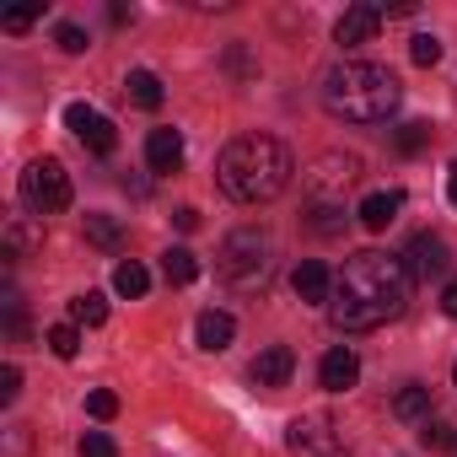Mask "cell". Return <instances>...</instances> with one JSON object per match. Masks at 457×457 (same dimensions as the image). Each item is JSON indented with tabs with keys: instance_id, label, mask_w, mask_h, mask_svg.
Masks as SVG:
<instances>
[{
	"instance_id": "21",
	"label": "cell",
	"mask_w": 457,
	"mask_h": 457,
	"mask_svg": "<svg viewBox=\"0 0 457 457\" xmlns=\"http://www.w3.org/2000/svg\"><path fill=\"white\" fill-rule=\"evenodd\" d=\"M162 275H167V286H194L199 280V259L188 248H167L162 253Z\"/></svg>"
},
{
	"instance_id": "24",
	"label": "cell",
	"mask_w": 457,
	"mask_h": 457,
	"mask_svg": "<svg viewBox=\"0 0 457 457\" xmlns=\"http://www.w3.org/2000/svg\"><path fill=\"white\" fill-rule=\"evenodd\" d=\"M113 291L135 302V296H145V291H151V275H145V270H140L135 259H124V264L113 270Z\"/></svg>"
},
{
	"instance_id": "10",
	"label": "cell",
	"mask_w": 457,
	"mask_h": 457,
	"mask_svg": "<svg viewBox=\"0 0 457 457\" xmlns=\"http://www.w3.org/2000/svg\"><path fill=\"white\" fill-rule=\"evenodd\" d=\"M0 243H6V270H12L17 259H28V253L44 248V220H33V215H12V220H6V232H0Z\"/></svg>"
},
{
	"instance_id": "23",
	"label": "cell",
	"mask_w": 457,
	"mask_h": 457,
	"mask_svg": "<svg viewBox=\"0 0 457 457\" xmlns=\"http://www.w3.org/2000/svg\"><path fill=\"white\" fill-rule=\"evenodd\" d=\"M87 243H92V248H103V253H119L124 226H119L113 215H87Z\"/></svg>"
},
{
	"instance_id": "15",
	"label": "cell",
	"mask_w": 457,
	"mask_h": 457,
	"mask_svg": "<svg viewBox=\"0 0 457 457\" xmlns=\"http://www.w3.org/2000/svg\"><path fill=\"white\" fill-rule=\"evenodd\" d=\"M291 371H296V355H291L286 345H270V350H259V361H253V382H259V387H286Z\"/></svg>"
},
{
	"instance_id": "26",
	"label": "cell",
	"mask_w": 457,
	"mask_h": 457,
	"mask_svg": "<svg viewBox=\"0 0 457 457\" xmlns=\"http://www.w3.org/2000/svg\"><path fill=\"white\" fill-rule=\"evenodd\" d=\"M393 145H398L403 156L425 151V145H430V124H398V129H393Z\"/></svg>"
},
{
	"instance_id": "25",
	"label": "cell",
	"mask_w": 457,
	"mask_h": 457,
	"mask_svg": "<svg viewBox=\"0 0 457 457\" xmlns=\"http://www.w3.org/2000/svg\"><path fill=\"white\" fill-rule=\"evenodd\" d=\"M49 350H54L60 361H76V350H81V328H76V323H54V328H49Z\"/></svg>"
},
{
	"instance_id": "12",
	"label": "cell",
	"mask_w": 457,
	"mask_h": 457,
	"mask_svg": "<svg viewBox=\"0 0 457 457\" xmlns=\"http://www.w3.org/2000/svg\"><path fill=\"white\" fill-rule=\"evenodd\" d=\"M145 167L151 172H178L183 167V135L178 129H151L145 135Z\"/></svg>"
},
{
	"instance_id": "8",
	"label": "cell",
	"mask_w": 457,
	"mask_h": 457,
	"mask_svg": "<svg viewBox=\"0 0 457 457\" xmlns=\"http://www.w3.org/2000/svg\"><path fill=\"white\" fill-rule=\"evenodd\" d=\"M65 124H71V135L87 145V151H97V156H113V145H119V129L97 113V108H87V103H71L65 108Z\"/></svg>"
},
{
	"instance_id": "32",
	"label": "cell",
	"mask_w": 457,
	"mask_h": 457,
	"mask_svg": "<svg viewBox=\"0 0 457 457\" xmlns=\"http://www.w3.org/2000/svg\"><path fill=\"white\" fill-rule=\"evenodd\" d=\"M33 22H38V6H28V12H6V28H12V33L33 28Z\"/></svg>"
},
{
	"instance_id": "27",
	"label": "cell",
	"mask_w": 457,
	"mask_h": 457,
	"mask_svg": "<svg viewBox=\"0 0 457 457\" xmlns=\"http://www.w3.org/2000/svg\"><path fill=\"white\" fill-rule=\"evenodd\" d=\"M87 414H92V420H113V414H119V393L92 387V393H87Z\"/></svg>"
},
{
	"instance_id": "6",
	"label": "cell",
	"mask_w": 457,
	"mask_h": 457,
	"mask_svg": "<svg viewBox=\"0 0 457 457\" xmlns=\"http://www.w3.org/2000/svg\"><path fill=\"white\" fill-rule=\"evenodd\" d=\"M22 204L33 210V215H54V210H65L71 204V172L54 162V156H38V162H28V172H22Z\"/></svg>"
},
{
	"instance_id": "18",
	"label": "cell",
	"mask_w": 457,
	"mask_h": 457,
	"mask_svg": "<svg viewBox=\"0 0 457 457\" xmlns=\"http://www.w3.org/2000/svg\"><path fill=\"white\" fill-rule=\"evenodd\" d=\"M124 92H129V103H135V108H145V113H156V108H162V97H167V92H162V81H156L151 71H129V76H124Z\"/></svg>"
},
{
	"instance_id": "7",
	"label": "cell",
	"mask_w": 457,
	"mask_h": 457,
	"mask_svg": "<svg viewBox=\"0 0 457 457\" xmlns=\"http://www.w3.org/2000/svg\"><path fill=\"white\" fill-rule=\"evenodd\" d=\"M286 446H291L296 457H350V452H345V436H339L334 420H323V414H296V420L286 425Z\"/></svg>"
},
{
	"instance_id": "28",
	"label": "cell",
	"mask_w": 457,
	"mask_h": 457,
	"mask_svg": "<svg viewBox=\"0 0 457 457\" xmlns=\"http://www.w3.org/2000/svg\"><path fill=\"white\" fill-rule=\"evenodd\" d=\"M76 452H81V457H119V446H113V436H108V430H87Z\"/></svg>"
},
{
	"instance_id": "29",
	"label": "cell",
	"mask_w": 457,
	"mask_h": 457,
	"mask_svg": "<svg viewBox=\"0 0 457 457\" xmlns=\"http://www.w3.org/2000/svg\"><path fill=\"white\" fill-rule=\"evenodd\" d=\"M54 44H60L65 54H87V33H81L76 22H60V28H54Z\"/></svg>"
},
{
	"instance_id": "3",
	"label": "cell",
	"mask_w": 457,
	"mask_h": 457,
	"mask_svg": "<svg viewBox=\"0 0 457 457\" xmlns=\"http://www.w3.org/2000/svg\"><path fill=\"white\" fill-rule=\"evenodd\" d=\"M398 103H403V87L387 65L345 60L323 76V108L345 124H382L398 113Z\"/></svg>"
},
{
	"instance_id": "4",
	"label": "cell",
	"mask_w": 457,
	"mask_h": 457,
	"mask_svg": "<svg viewBox=\"0 0 457 457\" xmlns=\"http://www.w3.org/2000/svg\"><path fill=\"white\" fill-rule=\"evenodd\" d=\"M215 275L232 291H264L270 275H275V237L264 226H237V232H226V243L215 253Z\"/></svg>"
},
{
	"instance_id": "13",
	"label": "cell",
	"mask_w": 457,
	"mask_h": 457,
	"mask_svg": "<svg viewBox=\"0 0 457 457\" xmlns=\"http://www.w3.org/2000/svg\"><path fill=\"white\" fill-rule=\"evenodd\" d=\"M403 264H409V275H441L452 259H446V243L441 237H430V232H420L414 243H409V253H403Z\"/></svg>"
},
{
	"instance_id": "11",
	"label": "cell",
	"mask_w": 457,
	"mask_h": 457,
	"mask_svg": "<svg viewBox=\"0 0 457 457\" xmlns=\"http://www.w3.org/2000/svg\"><path fill=\"white\" fill-rule=\"evenodd\" d=\"M355 377H361V355H355L350 345H334V350L323 355V366H318V382H323L328 393H345V387H355Z\"/></svg>"
},
{
	"instance_id": "31",
	"label": "cell",
	"mask_w": 457,
	"mask_h": 457,
	"mask_svg": "<svg viewBox=\"0 0 457 457\" xmlns=\"http://www.w3.org/2000/svg\"><path fill=\"white\" fill-rule=\"evenodd\" d=\"M17 393H22V371L0 366V403H17Z\"/></svg>"
},
{
	"instance_id": "17",
	"label": "cell",
	"mask_w": 457,
	"mask_h": 457,
	"mask_svg": "<svg viewBox=\"0 0 457 457\" xmlns=\"http://www.w3.org/2000/svg\"><path fill=\"white\" fill-rule=\"evenodd\" d=\"M232 334H237V323H232V312H199V323H194V339H199V350H226V345H232Z\"/></svg>"
},
{
	"instance_id": "30",
	"label": "cell",
	"mask_w": 457,
	"mask_h": 457,
	"mask_svg": "<svg viewBox=\"0 0 457 457\" xmlns=\"http://www.w3.org/2000/svg\"><path fill=\"white\" fill-rule=\"evenodd\" d=\"M409 60H414V65H436V60H441V38H430V33H420V38L409 44Z\"/></svg>"
},
{
	"instance_id": "33",
	"label": "cell",
	"mask_w": 457,
	"mask_h": 457,
	"mask_svg": "<svg viewBox=\"0 0 457 457\" xmlns=\"http://www.w3.org/2000/svg\"><path fill=\"white\" fill-rule=\"evenodd\" d=\"M441 312L457 318V280H446V291H441Z\"/></svg>"
},
{
	"instance_id": "2",
	"label": "cell",
	"mask_w": 457,
	"mask_h": 457,
	"mask_svg": "<svg viewBox=\"0 0 457 457\" xmlns=\"http://www.w3.org/2000/svg\"><path fill=\"white\" fill-rule=\"evenodd\" d=\"M291 178H296V162H291L286 140H275V135H237L215 162L220 194L237 204H270L291 188Z\"/></svg>"
},
{
	"instance_id": "16",
	"label": "cell",
	"mask_w": 457,
	"mask_h": 457,
	"mask_svg": "<svg viewBox=\"0 0 457 457\" xmlns=\"http://www.w3.org/2000/svg\"><path fill=\"white\" fill-rule=\"evenodd\" d=\"M398 210H403V194H398V188L366 194V199H361V226H366V232H387V226L398 220Z\"/></svg>"
},
{
	"instance_id": "9",
	"label": "cell",
	"mask_w": 457,
	"mask_h": 457,
	"mask_svg": "<svg viewBox=\"0 0 457 457\" xmlns=\"http://www.w3.org/2000/svg\"><path fill=\"white\" fill-rule=\"evenodd\" d=\"M377 28H382V6L361 0V6H350V12L334 22V44H345V49H361V44H371V38H377Z\"/></svg>"
},
{
	"instance_id": "5",
	"label": "cell",
	"mask_w": 457,
	"mask_h": 457,
	"mask_svg": "<svg viewBox=\"0 0 457 457\" xmlns=\"http://www.w3.org/2000/svg\"><path fill=\"white\" fill-rule=\"evenodd\" d=\"M355 183H361V156H345V151H323L302 172V188H307L312 204H345V194Z\"/></svg>"
},
{
	"instance_id": "14",
	"label": "cell",
	"mask_w": 457,
	"mask_h": 457,
	"mask_svg": "<svg viewBox=\"0 0 457 457\" xmlns=\"http://www.w3.org/2000/svg\"><path fill=\"white\" fill-rule=\"evenodd\" d=\"M291 291H296L302 302H334V275H328V264H318V259L296 264V275H291Z\"/></svg>"
},
{
	"instance_id": "22",
	"label": "cell",
	"mask_w": 457,
	"mask_h": 457,
	"mask_svg": "<svg viewBox=\"0 0 457 457\" xmlns=\"http://www.w3.org/2000/svg\"><path fill=\"white\" fill-rule=\"evenodd\" d=\"M420 446H425V452H441V457H457V425H446V420L430 414V420L420 425Z\"/></svg>"
},
{
	"instance_id": "34",
	"label": "cell",
	"mask_w": 457,
	"mask_h": 457,
	"mask_svg": "<svg viewBox=\"0 0 457 457\" xmlns=\"http://www.w3.org/2000/svg\"><path fill=\"white\" fill-rule=\"evenodd\" d=\"M172 220H178V232H194V226H199V210H178Z\"/></svg>"
},
{
	"instance_id": "35",
	"label": "cell",
	"mask_w": 457,
	"mask_h": 457,
	"mask_svg": "<svg viewBox=\"0 0 457 457\" xmlns=\"http://www.w3.org/2000/svg\"><path fill=\"white\" fill-rule=\"evenodd\" d=\"M446 194H452V204H457V162L446 167Z\"/></svg>"
},
{
	"instance_id": "36",
	"label": "cell",
	"mask_w": 457,
	"mask_h": 457,
	"mask_svg": "<svg viewBox=\"0 0 457 457\" xmlns=\"http://www.w3.org/2000/svg\"><path fill=\"white\" fill-rule=\"evenodd\" d=\"M452 382H457V366H452Z\"/></svg>"
},
{
	"instance_id": "20",
	"label": "cell",
	"mask_w": 457,
	"mask_h": 457,
	"mask_svg": "<svg viewBox=\"0 0 457 457\" xmlns=\"http://www.w3.org/2000/svg\"><path fill=\"white\" fill-rule=\"evenodd\" d=\"M71 323H76V328H97V323H108V296H103V291H81V296H71Z\"/></svg>"
},
{
	"instance_id": "1",
	"label": "cell",
	"mask_w": 457,
	"mask_h": 457,
	"mask_svg": "<svg viewBox=\"0 0 457 457\" xmlns=\"http://www.w3.org/2000/svg\"><path fill=\"white\" fill-rule=\"evenodd\" d=\"M409 264L398 253H382V248H366L355 259H345V270L334 275V302H328V318L345 328V334H371L382 323H393L403 307H409Z\"/></svg>"
},
{
	"instance_id": "19",
	"label": "cell",
	"mask_w": 457,
	"mask_h": 457,
	"mask_svg": "<svg viewBox=\"0 0 457 457\" xmlns=\"http://www.w3.org/2000/svg\"><path fill=\"white\" fill-rule=\"evenodd\" d=\"M393 414H398V420H409V425H425V420H430V387H420V382L398 387V398H393Z\"/></svg>"
}]
</instances>
